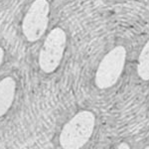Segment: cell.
<instances>
[{"label": "cell", "mask_w": 149, "mask_h": 149, "mask_svg": "<svg viewBox=\"0 0 149 149\" xmlns=\"http://www.w3.org/2000/svg\"><path fill=\"white\" fill-rule=\"evenodd\" d=\"M146 149H149V146H147V147H146Z\"/></svg>", "instance_id": "cell-9"}, {"label": "cell", "mask_w": 149, "mask_h": 149, "mask_svg": "<svg viewBox=\"0 0 149 149\" xmlns=\"http://www.w3.org/2000/svg\"><path fill=\"white\" fill-rule=\"evenodd\" d=\"M119 149H129V145L127 143H120L118 145Z\"/></svg>", "instance_id": "cell-8"}, {"label": "cell", "mask_w": 149, "mask_h": 149, "mask_svg": "<svg viewBox=\"0 0 149 149\" xmlns=\"http://www.w3.org/2000/svg\"><path fill=\"white\" fill-rule=\"evenodd\" d=\"M137 73L142 80H149V40L145 44L139 56Z\"/></svg>", "instance_id": "cell-6"}, {"label": "cell", "mask_w": 149, "mask_h": 149, "mask_svg": "<svg viewBox=\"0 0 149 149\" xmlns=\"http://www.w3.org/2000/svg\"><path fill=\"white\" fill-rule=\"evenodd\" d=\"M4 56H5V52H4L3 48L0 47V68H1L2 64H3V61H4Z\"/></svg>", "instance_id": "cell-7"}, {"label": "cell", "mask_w": 149, "mask_h": 149, "mask_svg": "<svg viewBox=\"0 0 149 149\" xmlns=\"http://www.w3.org/2000/svg\"><path fill=\"white\" fill-rule=\"evenodd\" d=\"M95 125V116L92 111L81 110L74 114L62 128L59 136L61 147L77 149L90 140Z\"/></svg>", "instance_id": "cell-1"}, {"label": "cell", "mask_w": 149, "mask_h": 149, "mask_svg": "<svg viewBox=\"0 0 149 149\" xmlns=\"http://www.w3.org/2000/svg\"><path fill=\"white\" fill-rule=\"evenodd\" d=\"M67 44L66 32L60 27L52 29L41 47L38 65L43 73L52 74L59 68Z\"/></svg>", "instance_id": "cell-2"}, {"label": "cell", "mask_w": 149, "mask_h": 149, "mask_svg": "<svg viewBox=\"0 0 149 149\" xmlns=\"http://www.w3.org/2000/svg\"><path fill=\"white\" fill-rule=\"evenodd\" d=\"M50 3L48 0H34L22 21V33L28 42L40 40L49 25Z\"/></svg>", "instance_id": "cell-3"}, {"label": "cell", "mask_w": 149, "mask_h": 149, "mask_svg": "<svg viewBox=\"0 0 149 149\" xmlns=\"http://www.w3.org/2000/svg\"><path fill=\"white\" fill-rule=\"evenodd\" d=\"M126 50L122 46L113 48L103 57L95 73V83L100 90H105L116 84L123 71Z\"/></svg>", "instance_id": "cell-4"}, {"label": "cell", "mask_w": 149, "mask_h": 149, "mask_svg": "<svg viewBox=\"0 0 149 149\" xmlns=\"http://www.w3.org/2000/svg\"><path fill=\"white\" fill-rule=\"evenodd\" d=\"M16 81L13 77H5L0 81V117L10 110L16 95Z\"/></svg>", "instance_id": "cell-5"}, {"label": "cell", "mask_w": 149, "mask_h": 149, "mask_svg": "<svg viewBox=\"0 0 149 149\" xmlns=\"http://www.w3.org/2000/svg\"><path fill=\"white\" fill-rule=\"evenodd\" d=\"M0 1H1V0H0Z\"/></svg>", "instance_id": "cell-10"}]
</instances>
